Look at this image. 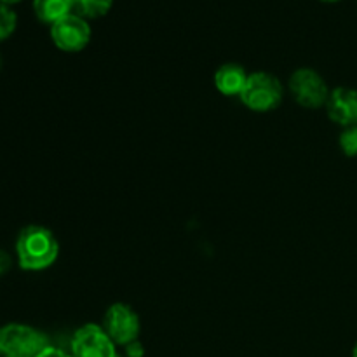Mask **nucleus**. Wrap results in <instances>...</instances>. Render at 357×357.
<instances>
[{"instance_id": "20e7f679", "label": "nucleus", "mask_w": 357, "mask_h": 357, "mask_svg": "<svg viewBox=\"0 0 357 357\" xmlns=\"http://www.w3.org/2000/svg\"><path fill=\"white\" fill-rule=\"evenodd\" d=\"M103 330L114 340L115 345L126 347L136 342L142 331V321L138 312L128 303H114L107 309L103 317Z\"/></svg>"}, {"instance_id": "f3484780", "label": "nucleus", "mask_w": 357, "mask_h": 357, "mask_svg": "<svg viewBox=\"0 0 357 357\" xmlns=\"http://www.w3.org/2000/svg\"><path fill=\"white\" fill-rule=\"evenodd\" d=\"M21 2V0H0V3H6V6H13V3Z\"/></svg>"}, {"instance_id": "f8f14e48", "label": "nucleus", "mask_w": 357, "mask_h": 357, "mask_svg": "<svg viewBox=\"0 0 357 357\" xmlns=\"http://www.w3.org/2000/svg\"><path fill=\"white\" fill-rule=\"evenodd\" d=\"M17 24V16L9 6L0 3V42L9 38L14 33Z\"/></svg>"}, {"instance_id": "dca6fc26", "label": "nucleus", "mask_w": 357, "mask_h": 357, "mask_svg": "<svg viewBox=\"0 0 357 357\" xmlns=\"http://www.w3.org/2000/svg\"><path fill=\"white\" fill-rule=\"evenodd\" d=\"M10 265H13V260H10V255L6 253V251L0 250V275L6 274V272L10 268Z\"/></svg>"}, {"instance_id": "2eb2a0df", "label": "nucleus", "mask_w": 357, "mask_h": 357, "mask_svg": "<svg viewBox=\"0 0 357 357\" xmlns=\"http://www.w3.org/2000/svg\"><path fill=\"white\" fill-rule=\"evenodd\" d=\"M37 357H73V356L68 354V352L61 351V349L52 347V345H49V347L44 349V351H42Z\"/></svg>"}, {"instance_id": "412c9836", "label": "nucleus", "mask_w": 357, "mask_h": 357, "mask_svg": "<svg viewBox=\"0 0 357 357\" xmlns=\"http://www.w3.org/2000/svg\"><path fill=\"white\" fill-rule=\"evenodd\" d=\"M119 357H121V356H119Z\"/></svg>"}, {"instance_id": "6ab92c4d", "label": "nucleus", "mask_w": 357, "mask_h": 357, "mask_svg": "<svg viewBox=\"0 0 357 357\" xmlns=\"http://www.w3.org/2000/svg\"><path fill=\"white\" fill-rule=\"evenodd\" d=\"M323 2H340V0H323Z\"/></svg>"}, {"instance_id": "0eeeda50", "label": "nucleus", "mask_w": 357, "mask_h": 357, "mask_svg": "<svg viewBox=\"0 0 357 357\" xmlns=\"http://www.w3.org/2000/svg\"><path fill=\"white\" fill-rule=\"evenodd\" d=\"M51 38L58 49L65 52H79L91 40V24L87 20L68 14L51 26Z\"/></svg>"}, {"instance_id": "aec40b11", "label": "nucleus", "mask_w": 357, "mask_h": 357, "mask_svg": "<svg viewBox=\"0 0 357 357\" xmlns=\"http://www.w3.org/2000/svg\"><path fill=\"white\" fill-rule=\"evenodd\" d=\"M0 66H2V58H0Z\"/></svg>"}, {"instance_id": "423d86ee", "label": "nucleus", "mask_w": 357, "mask_h": 357, "mask_svg": "<svg viewBox=\"0 0 357 357\" xmlns=\"http://www.w3.org/2000/svg\"><path fill=\"white\" fill-rule=\"evenodd\" d=\"M73 357H119L117 345L114 344L103 326L87 323L80 326L72 337Z\"/></svg>"}, {"instance_id": "39448f33", "label": "nucleus", "mask_w": 357, "mask_h": 357, "mask_svg": "<svg viewBox=\"0 0 357 357\" xmlns=\"http://www.w3.org/2000/svg\"><path fill=\"white\" fill-rule=\"evenodd\" d=\"M289 91L298 105L305 108H319L326 105L331 91L323 75L312 68H298L289 77Z\"/></svg>"}, {"instance_id": "ddd939ff", "label": "nucleus", "mask_w": 357, "mask_h": 357, "mask_svg": "<svg viewBox=\"0 0 357 357\" xmlns=\"http://www.w3.org/2000/svg\"><path fill=\"white\" fill-rule=\"evenodd\" d=\"M340 149L347 157H357V124L344 129L340 135Z\"/></svg>"}, {"instance_id": "1a4fd4ad", "label": "nucleus", "mask_w": 357, "mask_h": 357, "mask_svg": "<svg viewBox=\"0 0 357 357\" xmlns=\"http://www.w3.org/2000/svg\"><path fill=\"white\" fill-rule=\"evenodd\" d=\"M248 80L246 70L237 63L222 65L215 73V86L223 96H239Z\"/></svg>"}, {"instance_id": "9b49d317", "label": "nucleus", "mask_w": 357, "mask_h": 357, "mask_svg": "<svg viewBox=\"0 0 357 357\" xmlns=\"http://www.w3.org/2000/svg\"><path fill=\"white\" fill-rule=\"evenodd\" d=\"M114 6V0H72V10L84 20L105 16Z\"/></svg>"}, {"instance_id": "9d476101", "label": "nucleus", "mask_w": 357, "mask_h": 357, "mask_svg": "<svg viewBox=\"0 0 357 357\" xmlns=\"http://www.w3.org/2000/svg\"><path fill=\"white\" fill-rule=\"evenodd\" d=\"M33 10L42 23L51 26L73 13L72 0H33Z\"/></svg>"}, {"instance_id": "f257e3e1", "label": "nucleus", "mask_w": 357, "mask_h": 357, "mask_svg": "<svg viewBox=\"0 0 357 357\" xmlns=\"http://www.w3.org/2000/svg\"><path fill=\"white\" fill-rule=\"evenodd\" d=\"M16 255L23 271H45L58 260L59 243L45 227L28 225L17 236Z\"/></svg>"}, {"instance_id": "6e6552de", "label": "nucleus", "mask_w": 357, "mask_h": 357, "mask_svg": "<svg viewBox=\"0 0 357 357\" xmlns=\"http://www.w3.org/2000/svg\"><path fill=\"white\" fill-rule=\"evenodd\" d=\"M328 117L342 128L357 124V91L351 87H337L326 101Z\"/></svg>"}, {"instance_id": "f03ea898", "label": "nucleus", "mask_w": 357, "mask_h": 357, "mask_svg": "<svg viewBox=\"0 0 357 357\" xmlns=\"http://www.w3.org/2000/svg\"><path fill=\"white\" fill-rule=\"evenodd\" d=\"M282 96H284V89H282L281 80L267 72L250 73L243 93L239 94L244 107L258 112V114L278 108L281 105Z\"/></svg>"}, {"instance_id": "4468645a", "label": "nucleus", "mask_w": 357, "mask_h": 357, "mask_svg": "<svg viewBox=\"0 0 357 357\" xmlns=\"http://www.w3.org/2000/svg\"><path fill=\"white\" fill-rule=\"evenodd\" d=\"M126 357H143L145 356V349H143V344L139 340L131 342L129 345L124 347Z\"/></svg>"}, {"instance_id": "7ed1b4c3", "label": "nucleus", "mask_w": 357, "mask_h": 357, "mask_svg": "<svg viewBox=\"0 0 357 357\" xmlns=\"http://www.w3.org/2000/svg\"><path fill=\"white\" fill-rule=\"evenodd\" d=\"M47 347V337L37 328L17 323L0 328V357H37Z\"/></svg>"}, {"instance_id": "a211bd4d", "label": "nucleus", "mask_w": 357, "mask_h": 357, "mask_svg": "<svg viewBox=\"0 0 357 357\" xmlns=\"http://www.w3.org/2000/svg\"><path fill=\"white\" fill-rule=\"evenodd\" d=\"M352 357H357V344L354 345V351H352Z\"/></svg>"}]
</instances>
